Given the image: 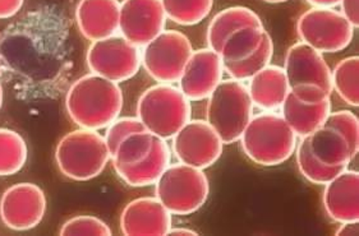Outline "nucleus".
Listing matches in <instances>:
<instances>
[{"label": "nucleus", "mask_w": 359, "mask_h": 236, "mask_svg": "<svg viewBox=\"0 0 359 236\" xmlns=\"http://www.w3.org/2000/svg\"><path fill=\"white\" fill-rule=\"evenodd\" d=\"M172 222V214L156 197H141L123 209L121 231L127 236L168 235Z\"/></svg>", "instance_id": "16"}, {"label": "nucleus", "mask_w": 359, "mask_h": 236, "mask_svg": "<svg viewBox=\"0 0 359 236\" xmlns=\"http://www.w3.org/2000/svg\"><path fill=\"white\" fill-rule=\"evenodd\" d=\"M46 212V197L34 183H18L9 186L0 198V220L8 229L27 231L43 221Z\"/></svg>", "instance_id": "12"}, {"label": "nucleus", "mask_w": 359, "mask_h": 236, "mask_svg": "<svg viewBox=\"0 0 359 236\" xmlns=\"http://www.w3.org/2000/svg\"><path fill=\"white\" fill-rule=\"evenodd\" d=\"M307 139L311 153L325 166L348 167L354 158L348 141L335 129L323 125Z\"/></svg>", "instance_id": "23"}, {"label": "nucleus", "mask_w": 359, "mask_h": 236, "mask_svg": "<svg viewBox=\"0 0 359 236\" xmlns=\"http://www.w3.org/2000/svg\"><path fill=\"white\" fill-rule=\"evenodd\" d=\"M111 153L99 130L79 128L67 133L55 148L59 172L74 181H88L105 170Z\"/></svg>", "instance_id": "5"}, {"label": "nucleus", "mask_w": 359, "mask_h": 236, "mask_svg": "<svg viewBox=\"0 0 359 236\" xmlns=\"http://www.w3.org/2000/svg\"><path fill=\"white\" fill-rule=\"evenodd\" d=\"M262 1L269 3V4H280V3H285L287 0H262Z\"/></svg>", "instance_id": "41"}, {"label": "nucleus", "mask_w": 359, "mask_h": 236, "mask_svg": "<svg viewBox=\"0 0 359 236\" xmlns=\"http://www.w3.org/2000/svg\"><path fill=\"white\" fill-rule=\"evenodd\" d=\"M224 65L219 53L210 48L194 50L180 76V90L191 102L208 100L223 81Z\"/></svg>", "instance_id": "14"}, {"label": "nucleus", "mask_w": 359, "mask_h": 236, "mask_svg": "<svg viewBox=\"0 0 359 236\" xmlns=\"http://www.w3.org/2000/svg\"><path fill=\"white\" fill-rule=\"evenodd\" d=\"M273 55V41L270 34L267 32L264 43L259 46V50L251 57H247L237 63H226L224 65V72L229 74L230 78L248 82L250 79L259 73L261 69L271 63Z\"/></svg>", "instance_id": "29"}, {"label": "nucleus", "mask_w": 359, "mask_h": 236, "mask_svg": "<svg viewBox=\"0 0 359 236\" xmlns=\"http://www.w3.org/2000/svg\"><path fill=\"white\" fill-rule=\"evenodd\" d=\"M154 138L147 130L135 132L126 137L111 155L113 166H127L142 161L151 151Z\"/></svg>", "instance_id": "30"}, {"label": "nucleus", "mask_w": 359, "mask_h": 236, "mask_svg": "<svg viewBox=\"0 0 359 236\" xmlns=\"http://www.w3.org/2000/svg\"><path fill=\"white\" fill-rule=\"evenodd\" d=\"M192 53L194 46L183 32L164 29L141 49V64L155 82L174 85Z\"/></svg>", "instance_id": "8"}, {"label": "nucleus", "mask_w": 359, "mask_h": 236, "mask_svg": "<svg viewBox=\"0 0 359 236\" xmlns=\"http://www.w3.org/2000/svg\"><path fill=\"white\" fill-rule=\"evenodd\" d=\"M359 222H344L340 223V228L337 230V235H358Z\"/></svg>", "instance_id": "37"}, {"label": "nucleus", "mask_w": 359, "mask_h": 236, "mask_svg": "<svg viewBox=\"0 0 359 236\" xmlns=\"http://www.w3.org/2000/svg\"><path fill=\"white\" fill-rule=\"evenodd\" d=\"M253 111L245 82L223 79L208 97L206 122L215 129L224 144H233L239 142Z\"/></svg>", "instance_id": "6"}, {"label": "nucleus", "mask_w": 359, "mask_h": 236, "mask_svg": "<svg viewBox=\"0 0 359 236\" xmlns=\"http://www.w3.org/2000/svg\"><path fill=\"white\" fill-rule=\"evenodd\" d=\"M146 130L140 122L138 118L133 116H123V118H116L114 122L111 123L109 127H107V133H105V142L108 144L109 151L113 155L116 147L122 142L123 139L130 133L135 132H142Z\"/></svg>", "instance_id": "33"}, {"label": "nucleus", "mask_w": 359, "mask_h": 236, "mask_svg": "<svg viewBox=\"0 0 359 236\" xmlns=\"http://www.w3.org/2000/svg\"><path fill=\"white\" fill-rule=\"evenodd\" d=\"M359 57L357 55L344 57L331 71L332 91L349 106L359 105Z\"/></svg>", "instance_id": "25"}, {"label": "nucleus", "mask_w": 359, "mask_h": 236, "mask_svg": "<svg viewBox=\"0 0 359 236\" xmlns=\"http://www.w3.org/2000/svg\"><path fill=\"white\" fill-rule=\"evenodd\" d=\"M170 150L178 162L206 170L222 158L224 144L206 120L194 119L172 137Z\"/></svg>", "instance_id": "11"}, {"label": "nucleus", "mask_w": 359, "mask_h": 236, "mask_svg": "<svg viewBox=\"0 0 359 236\" xmlns=\"http://www.w3.org/2000/svg\"><path fill=\"white\" fill-rule=\"evenodd\" d=\"M323 208L332 221L359 222V174L348 167L325 184Z\"/></svg>", "instance_id": "17"}, {"label": "nucleus", "mask_w": 359, "mask_h": 236, "mask_svg": "<svg viewBox=\"0 0 359 236\" xmlns=\"http://www.w3.org/2000/svg\"><path fill=\"white\" fill-rule=\"evenodd\" d=\"M29 158L23 137L15 130L0 128V176H11L21 172Z\"/></svg>", "instance_id": "26"}, {"label": "nucleus", "mask_w": 359, "mask_h": 236, "mask_svg": "<svg viewBox=\"0 0 359 236\" xmlns=\"http://www.w3.org/2000/svg\"><path fill=\"white\" fill-rule=\"evenodd\" d=\"M284 71L290 88L299 85H316L332 93L330 67L323 54L307 43L299 41L287 49Z\"/></svg>", "instance_id": "15"}, {"label": "nucleus", "mask_w": 359, "mask_h": 236, "mask_svg": "<svg viewBox=\"0 0 359 236\" xmlns=\"http://www.w3.org/2000/svg\"><path fill=\"white\" fill-rule=\"evenodd\" d=\"M168 235H194L197 236L198 234L194 230L183 229V228H170Z\"/></svg>", "instance_id": "39"}, {"label": "nucleus", "mask_w": 359, "mask_h": 236, "mask_svg": "<svg viewBox=\"0 0 359 236\" xmlns=\"http://www.w3.org/2000/svg\"><path fill=\"white\" fill-rule=\"evenodd\" d=\"M340 13L344 15L354 29L359 27V0H340Z\"/></svg>", "instance_id": "35"}, {"label": "nucleus", "mask_w": 359, "mask_h": 236, "mask_svg": "<svg viewBox=\"0 0 359 236\" xmlns=\"http://www.w3.org/2000/svg\"><path fill=\"white\" fill-rule=\"evenodd\" d=\"M166 18L180 26H194L208 18L214 0H161Z\"/></svg>", "instance_id": "27"}, {"label": "nucleus", "mask_w": 359, "mask_h": 236, "mask_svg": "<svg viewBox=\"0 0 359 236\" xmlns=\"http://www.w3.org/2000/svg\"><path fill=\"white\" fill-rule=\"evenodd\" d=\"M172 150L165 139L154 138L151 151L140 162L127 166H113L118 176L132 188H144L158 181L166 167L172 164Z\"/></svg>", "instance_id": "20"}, {"label": "nucleus", "mask_w": 359, "mask_h": 236, "mask_svg": "<svg viewBox=\"0 0 359 236\" xmlns=\"http://www.w3.org/2000/svg\"><path fill=\"white\" fill-rule=\"evenodd\" d=\"M3 100H4V91H3L1 81H0V110H1V106H3Z\"/></svg>", "instance_id": "40"}, {"label": "nucleus", "mask_w": 359, "mask_h": 236, "mask_svg": "<svg viewBox=\"0 0 359 236\" xmlns=\"http://www.w3.org/2000/svg\"><path fill=\"white\" fill-rule=\"evenodd\" d=\"M312 8H335L340 4V0H306Z\"/></svg>", "instance_id": "38"}, {"label": "nucleus", "mask_w": 359, "mask_h": 236, "mask_svg": "<svg viewBox=\"0 0 359 236\" xmlns=\"http://www.w3.org/2000/svg\"><path fill=\"white\" fill-rule=\"evenodd\" d=\"M250 26H264L259 15L255 11H252L251 8L241 6L225 8L216 13L208 25L206 32L208 48L219 53L225 40L231 34Z\"/></svg>", "instance_id": "22"}, {"label": "nucleus", "mask_w": 359, "mask_h": 236, "mask_svg": "<svg viewBox=\"0 0 359 236\" xmlns=\"http://www.w3.org/2000/svg\"><path fill=\"white\" fill-rule=\"evenodd\" d=\"M60 235H111V230L96 216L81 215L69 218L59 231Z\"/></svg>", "instance_id": "32"}, {"label": "nucleus", "mask_w": 359, "mask_h": 236, "mask_svg": "<svg viewBox=\"0 0 359 236\" xmlns=\"http://www.w3.org/2000/svg\"><path fill=\"white\" fill-rule=\"evenodd\" d=\"M191 101L174 85H154L137 102V118L144 128L165 141L172 139L191 120Z\"/></svg>", "instance_id": "4"}, {"label": "nucleus", "mask_w": 359, "mask_h": 236, "mask_svg": "<svg viewBox=\"0 0 359 236\" xmlns=\"http://www.w3.org/2000/svg\"><path fill=\"white\" fill-rule=\"evenodd\" d=\"M86 63L90 72L119 85L140 72L141 49L116 34L93 41L87 49Z\"/></svg>", "instance_id": "10"}, {"label": "nucleus", "mask_w": 359, "mask_h": 236, "mask_svg": "<svg viewBox=\"0 0 359 236\" xmlns=\"http://www.w3.org/2000/svg\"><path fill=\"white\" fill-rule=\"evenodd\" d=\"M294 153L297 158V166L301 175L307 181L316 186L327 184L331 179H334L337 175L346 169V167H329L320 164L309 151L307 137L301 138V141L297 144Z\"/></svg>", "instance_id": "28"}, {"label": "nucleus", "mask_w": 359, "mask_h": 236, "mask_svg": "<svg viewBox=\"0 0 359 236\" xmlns=\"http://www.w3.org/2000/svg\"><path fill=\"white\" fill-rule=\"evenodd\" d=\"M122 88L113 81L88 73L76 79L65 95V109L79 128L107 129L122 113Z\"/></svg>", "instance_id": "2"}, {"label": "nucleus", "mask_w": 359, "mask_h": 236, "mask_svg": "<svg viewBox=\"0 0 359 236\" xmlns=\"http://www.w3.org/2000/svg\"><path fill=\"white\" fill-rule=\"evenodd\" d=\"M325 127L338 130L340 134L345 137L348 144L351 146L353 156L355 158L359 151V120L358 116L349 111V110H338L330 111Z\"/></svg>", "instance_id": "31"}, {"label": "nucleus", "mask_w": 359, "mask_h": 236, "mask_svg": "<svg viewBox=\"0 0 359 236\" xmlns=\"http://www.w3.org/2000/svg\"><path fill=\"white\" fill-rule=\"evenodd\" d=\"M290 93L297 100L307 105H316L323 101L329 100L331 96V93L316 85H299V86L292 87Z\"/></svg>", "instance_id": "34"}, {"label": "nucleus", "mask_w": 359, "mask_h": 236, "mask_svg": "<svg viewBox=\"0 0 359 236\" xmlns=\"http://www.w3.org/2000/svg\"><path fill=\"white\" fill-rule=\"evenodd\" d=\"M252 104L261 111H278L290 92L284 68L269 64L248 81Z\"/></svg>", "instance_id": "19"}, {"label": "nucleus", "mask_w": 359, "mask_h": 236, "mask_svg": "<svg viewBox=\"0 0 359 236\" xmlns=\"http://www.w3.org/2000/svg\"><path fill=\"white\" fill-rule=\"evenodd\" d=\"M297 35L321 54H334L352 43L354 27L335 8H311L298 18Z\"/></svg>", "instance_id": "9"}, {"label": "nucleus", "mask_w": 359, "mask_h": 236, "mask_svg": "<svg viewBox=\"0 0 359 236\" xmlns=\"http://www.w3.org/2000/svg\"><path fill=\"white\" fill-rule=\"evenodd\" d=\"M25 0H0V20H9L15 17L22 7Z\"/></svg>", "instance_id": "36"}, {"label": "nucleus", "mask_w": 359, "mask_h": 236, "mask_svg": "<svg viewBox=\"0 0 359 236\" xmlns=\"http://www.w3.org/2000/svg\"><path fill=\"white\" fill-rule=\"evenodd\" d=\"M266 35L267 31L265 26H250L231 34L219 51L223 64L237 63L251 57L252 54L259 50Z\"/></svg>", "instance_id": "24"}, {"label": "nucleus", "mask_w": 359, "mask_h": 236, "mask_svg": "<svg viewBox=\"0 0 359 236\" xmlns=\"http://www.w3.org/2000/svg\"><path fill=\"white\" fill-rule=\"evenodd\" d=\"M297 139L280 113L262 111L252 116L239 142L252 162L273 167L287 162L294 155Z\"/></svg>", "instance_id": "3"}, {"label": "nucleus", "mask_w": 359, "mask_h": 236, "mask_svg": "<svg viewBox=\"0 0 359 236\" xmlns=\"http://www.w3.org/2000/svg\"><path fill=\"white\" fill-rule=\"evenodd\" d=\"M67 29L54 8L40 7L0 34V74L20 92L49 95L65 64Z\"/></svg>", "instance_id": "1"}, {"label": "nucleus", "mask_w": 359, "mask_h": 236, "mask_svg": "<svg viewBox=\"0 0 359 236\" xmlns=\"http://www.w3.org/2000/svg\"><path fill=\"white\" fill-rule=\"evenodd\" d=\"M210 183L203 170L170 164L155 183V197L172 216H189L208 202Z\"/></svg>", "instance_id": "7"}, {"label": "nucleus", "mask_w": 359, "mask_h": 236, "mask_svg": "<svg viewBox=\"0 0 359 236\" xmlns=\"http://www.w3.org/2000/svg\"><path fill=\"white\" fill-rule=\"evenodd\" d=\"M119 0H79L76 23L81 35L93 43L119 32Z\"/></svg>", "instance_id": "18"}, {"label": "nucleus", "mask_w": 359, "mask_h": 236, "mask_svg": "<svg viewBox=\"0 0 359 236\" xmlns=\"http://www.w3.org/2000/svg\"><path fill=\"white\" fill-rule=\"evenodd\" d=\"M330 111V99L316 105H307L289 92L281 105L280 115L297 138H306L323 127Z\"/></svg>", "instance_id": "21"}, {"label": "nucleus", "mask_w": 359, "mask_h": 236, "mask_svg": "<svg viewBox=\"0 0 359 236\" xmlns=\"http://www.w3.org/2000/svg\"><path fill=\"white\" fill-rule=\"evenodd\" d=\"M161 0H123L119 13V35L142 49L166 27Z\"/></svg>", "instance_id": "13"}]
</instances>
